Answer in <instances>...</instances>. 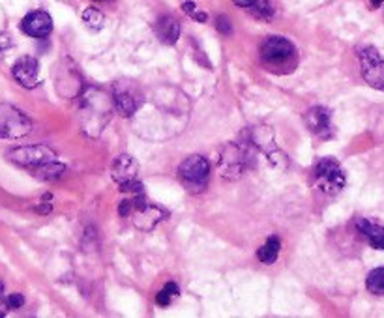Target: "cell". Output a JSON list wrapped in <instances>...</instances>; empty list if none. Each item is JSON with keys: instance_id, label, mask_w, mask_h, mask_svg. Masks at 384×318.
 <instances>
[{"instance_id": "1", "label": "cell", "mask_w": 384, "mask_h": 318, "mask_svg": "<svg viewBox=\"0 0 384 318\" xmlns=\"http://www.w3.org/2000/svg\"><path fill=\"white\" fill-rule=\"evenodd\" d=\"M111 116V99L109 96L98 90L90 89L83 98V127L84 133L96 137L103 131Z\"/></svg>"}, {"instance_id": "2", "label": "cell", "mask_w": 384, "mask_h": 318, "mask_svg": "<svg viewBox=\"0 0 384 318\" xmlns=\"http://www.w3.org/2000/svg\"><path fill=\"white\" fill-rule=\"evenodd\" d=\"M261 58L272 72H290L296 64V49L287 38H269L261 47Z\"/></svg>"}, {"instance_id": "3", "label": "cell", "mask_w": 384, "mask_h": 318, "mask_svg": "<svg viewBox=\"0 0 384 318\" xmlns=\"http://www.w3.org/2000/svg\"><path fill=\"white\" fill-rule=\"evenodd\" d=\"M313 180H315L317 188L327 195H337L347 182L341 165L334 157H322L321 161L317 163Z\"/></svg>"}, {"instance_id": "4", "label": "cell", "mask_w": 384, "mask_h": 318, "mask_svg": "<svg viewBox=\"0 0 384 318\" xmlns=\"http://www.w3.org/2000/svg\"><path fill=\"white\" fill-rule=\"evenodd\" d=\"M360 60V72L363 81L375 90L384 92V58L373 45H363L356 49Z\"/></svg>"}, {"instance_id": "5", "label": "cell", "mask_w": 384, "mask_h": 318, "mask_svg": "<svg viewBox=\"0 0 384 318\" xmlns=\"http://www.w3.org/2000/svg\"><path fill=\"white\" fill-rule=\"evenodd\" d=\"M179 174L190 193H201L208 183L210 165L203 156H190L179 167Z\"/></svg>"}, {"instance_id": "6", "label": "cell", "mask_w": 384, "mask_h": 318, "mask_svg": "<svg viewBox=\"0 0 384 318\" xmlns=\"http://www.w3.org/2000/svg\"><path fill=\"white\" fill-rule=\"evenodd\" d=\"M32 122L23 110L0 103V139H21L28 135Z\"/></svg>"}, {"instance_id": "7", "label": "cell", "mask_w": 384, "mask_h": 318, "mask_svg": "<svg viewBox=\"0 0 384 318\" xmlns=\"http://www.w3.org/2000/svg\"><path fill=\"white\" fill-rule=\"evenodd\" d=\"M6 157L11 163H16L19 167L38 169L45 165V163L57 161V152L53 148L45 147V144H30V147H19L13 148L6 154Z\"/></svg>"}, {"instance_id": "8", "label": "cell", "mask_w": 384, "mask_h": 318, "mask_svg": "<svg viewBox=\"0 0 384 318\" xmlns=\"http://www.w3.org/2000/svg\"><path fill=\"white\" fill-rule=\"evenodd\" d=\"M130 217H132L137 229L152 230L159 221H164L165 212L158 208L156 204L147 203L141 193L137 195V198H132V214H130Z\"/></svg>"}, {"instance_id": "9", "label": "cell", "mask_w": 384, "mask_h": 318, "mask_svg": "<svg viewBox=\"0 0 384 318\" xmlns=\"http://www.w3.org/2000/svg\"><path fill=\"white\" fill-rule=\"evenodd\" d=\"M142 105V96L133 84H116L115 96H113V107L120 116L135 115Z\"/></svg>"}, {"instance_id": "10", "label": "cell", "mask_w": 384, "mask_h": 318, "mask_svg": "<svg viewBox=\"0 0 384 318\" xmlns=\"http://www.w3.org/2000/svg\"><path fill=\"white\" fill-rule=\"evenodd\" d=\"M21 30L25 32L27 36L42 40V38H47L49 34H51V30H53V19H51L47 11H30V13L23 17Z\"/></svg>"}, {"instance_id": "11", "label": "cell", "mask_w": 384, "mask_h": 318, "mask_svg": "<svg viewBox=\"0 0 384 318\" xmlns=\"http://www.w3.org/2000/svg\"><path fill=\"white\" fill-rule=\"evenodd\" d=\"M305 127L319 139H330L334 133L332 127V115L327 107H313L304 115Z\"/></svg>"}, {"instance_id": "12", "label": "cell", "mask_w": 384, "mask_h": 318, "mask_svg": "<svg viewBox=\"0 0 384 318\" xmlns=\"http://www.w3.org/2000/svg\"><path fill=\"white\" fill-rule=\"evenodd\" d=\"M11 75L23 89H36L40 83V64L34 57H23L13 64Z\"/></svg>"}, {"instance_id": "13", "label": "cell", "mask_w": 384, "mask_h": 318, "mask_svg": "<svg viewBox=\"0 0 384 318\" xmlns=\"http://www.w3.org/2000/svg\"><path fill=\"white\" fill-rule=\"evenodd\" d=\"M246 167V156L237 144H229L220 157V172L229 180H235L244 172Z\"/></svg>"}, {"instance_id": "14", "label": "cell", "mask_w": 384, "mask_h": 318, "mask_svg": "<svg viewBox=\"0 0 384 318\" xmlns=\"http://www.w3.org/2000/svg\"><path fill=\"white\" fill-rule=\"evenodd\" d=\"M252 141L255 142V144L264 152V154H266V157H269L272 163L281 165V163L285 161L283 152L276 147L274 135H272L270 127H255V130L252 131Z\"/></svg>"}, {"instance_id": "15", "label": "cell", "mask_w": 384, "mask_h": 318, "mask_svg": "<svg viewBox=\"0 0 384 318\" xmlns=\"http://www.w3.org/2000/svg\"><path fill=\"white\" fill-rule=\"evenodd\" d=\"M139 165L135 161V157L128 156V154H122V156L115 157V161L111 165V176L115 180L118 186L120 183L132 182V180H137Z\"/></svg>"}, {"instance_id": "16", "label": "cell", "mask_w": 384, "mask_h": 318, "mask_svg": "<svg viewBox=\"0 0 384 318\" xmlns=\"http://www.w3.org/2000/svg\"><path fill=\"white\" fill-rule=\"evenodd\" d=\"M356 230L368 240V244L377 251H384V227L369 220H356Z\"/></svg>"}, {"instance_id": "17", "label": "cell", "mask_w": 384, "mask_h": 318, "mask_svg": "<svg viewBox=\"0 0 384 318\" xmlns=\"http://www.w3.org/2000/svg\"><path fill=\"white\" fill-rule=\"evenodd\" d=\"M154 30H156V36L159 38V42L173 45V43L179 42L180 38V23L174 17L164 16L159 17L158 23L154 25Z\"/></svg>"}, {"instance_id": "18", "label": "cell", "mask_w": 384, "mask_h": 318, "mask_svg": "<svg viewBox=\"0 0 384 318\" xmlns=\"http://www.w3.org/2000/svg\"><path fill=\"white\" fill-rule=\"evenodd\" d=\"M279 249H281V242H279L278 236H272L266 240V244L257 251V259L263 264H274L279 256Z\"/></svg>"}, {"instance_id": "19", "label": "cell", "mask_w": 384, "mask_h": 318, "mask_svg": "<svg viewBox=\"0 0 384 318\" xmlns=\"http://www.w3.org/2000/svg\"><path fill=\"white\" fill-rule=\"evenodd\" d=\"M66 172V167H64L62 163L58 161H51V163H45V165H42V167L34 169V174H36V178H40V180H45V182H53V180H57V178H60Z\"/></svg>"}, {"instance_id": "20", "label": "cell", "mask_w": 384, "mask_h": 318, "mask_svg": "<svg viewBox=\"0 0 384 318\" xmlns=\"http://www.w3.org/2000/svg\"><path fill=\"white\" fill-rule=\"evenodd\" d=\"M81 19H83L84 26L92 32L101 30L103 25H106V17H103V13L98 8H86V10H83Z\"/></svg>"}, {"instance_id": "21", "label": "cell", "mask_w": 384, "mask_h": 318, "mask_svg": "<svg viewBox=\"0 0 384 318\" xmlns=\"http://www.w3.org/2000/svg\"><path fill=\"white\" fill-rule=\"evenodd\" d=\"M366 287L375 296H384V268H375L368 273Z\"/></svg>"}, {"instance_id": "22", "label": "cell", "mask_w": 384, "mask_h": 318, "mask_svg": "<svg viewBox=\"0 0 384 318\" xmlns=\"http://www.w3.org/2000/svg\"><path fill=\"white\" fill-rule=\"evenodd\" d=\"M249 11H252L255 17H259V19H264V21H270L272 16H274L270 0H255V4L249 8Z\"/></svg>"}, {"instance_id": "23", "label": "cell", "mask_w": 384, "mask_h": 318, "mask_svg": "<svg viewBox=\"0 0 384 318\" xmlns=\"http://www.w3.org/2000/svg\"><path fill=\"white\" fill-rule=\"evenodd\" d=\"M182 10H184L186 16L191 17V19H195V21L206 23V19H208V16H206V11L199 10V8H197V4H195V2H190V0L182 4Z\"/></svg>"}, {"instance_id": "24", "label": "cell", "mask_w": 384, "mask_h": 318, "mask_svg": "<svg viewBox=\"0 0 384 318\" xmlns=\"http://www.w3.org/2000/svg\"><path fill=\"white\" fill-rule=\"evenodd\" d=\"M120 191H122V193L141 195L142 193V183L137 182V180H132V182L120 183Z\"/></svg>"}, {"instance_id": "25", "label": "cell", "mask_w": 384, "mask_h": 318, "mask_svg": "<svg viewBox=\"0 0 384 318\" xmlns=\"http://www.w3.org/2000/svg\"><path fill=\"white\" fill-rule=\"evenodd\" d=\"M6 305H8V309H21L25 305V297H23V294H10L6 297Z\"/></svg>"}, {"instance_id": "26", "label": "cell", "mask_w": 384, "mask_h": 318, "mask_svg": "<svg viewBox=\"0 0 384 318\" xmlns=\"http://www.w3.org/2000/svg\"><path fill=\"white\" fill-rule=\"evenodd\" d=\"M216 26H218V30H220L221 34H225V36L232 34V25H231V21H229V19H227L225 16L218 17Z\"/></svg>"}, {"instance_id": "27", "label": "cell", "mask_w": 384, "mask_h": 318, "mask_svg": "<svg viewBox=\"0 0 384 318\" xmlns=\"http://www.w3.org/2000/svg\"><path fill=\"white\" fill-rule=\"evenodd\" d=\"M171 294H167L165 290H162V293H158V296H156V303L158 305H162V307H167V305H171Z\"/></svg>"}, {"instance_id": "28", "label": "cell", "mask_w": 384, "mask_h": 318, "mask_svg": "<svg viewBox=\"0 0 384 318\" xmlns=\"http://www.w3.org/2000/svg\"><path fill=\"white\" fill-rule=\"evenodd\" d=\"M130 214H132V200H122L120 215L122 217H130Z\"/></svg>"}, {"instance_id": "29", "label": "cell", "mask_w": 384, "mask_h": 318, "mask_svg": "<svg viewBox=\"0 0 384 318\" xmlns=\"http://www.w3.org/2000/svg\"><path fill=\"white\" fill-rule=\"evenodd\" d=\"M164 290L167 294H171V296H179V294H180V288H179V285H176V283H167V285L164 287Z\"/></svg>"}, {"instance_id": "30", "label": "cell", "mask_w": 384, "mask_h": 318, "mask_svg": "<svg viewBox=\"0 0 384 318\" xmlns=\"http://www.w3.org/2000/svg\"><path fill=\"white\" fill-rule=\"evenodd\" d=\"M235 4L240 6V8H246V10H249L253 4H255V0H232Z\"/></svg>"}, {"instance_id": "31", "label": "cell", "mask_w": 384, "mask_h": 318, "mask_svg": "<svg viewBox=\"0 0 384 318\" xmlns=\"http://www.w3.org/2000/svg\"><path fill=\"white\" fill-rule=\"evenodd\" d=\"M38 214H49L51 212V204L49 203H40V206L36 208Z\"/></svg>"}, {"instance_id": "32", "label": "cell", "mask_w": 384, "mask_h": 318, "mask_svg": "<svg viewBox=\"0 0 384 318\" xmlns=\"http://www.w3.org/2000/svg\"><path fill=\"white\" fill-rule=\"evenodd\" d=\"M384 0H369V4H371V8H380L383 6Z\"/></svg>"}, {"instance_id": "33", "label": "cell", "mask_w": 384, "mask_h": 318, "mask_svg": "<svg viewBox=\"0 0 384 318\" xmlns=\"http://www.w3.org/2000/svg\"><path fill=\"white\" fill-rule=\"evenodd\" d=\"M6 309H8V305H6V303L2 302V300H0V318H2L6 314Z\"/></svg>"}, {"instance_id": "34", "label": "cell", "mask_w": 384, "mask_h": 318, "mask_svg": "<svg viewBox=\"0 0 384 318\" xmlns=\"http://www.w3.org/2000/svg\"><path fill=\"white\" fill-rule=\"evenodd\" d=\"M96 2H107V0H96Z\"/></svg>"}, {"instance_id": "35", "label": "cell", "mask_w": 384, "mask_h": 318, "mask_svg": "<svg viewBox=\"0 0 384 318\" xmlns=\"http://www.w3.org/2000/svg\"><path fill=\"white\" fill-rule=\"evenodd\" d=\"M0 293H2V283H0Z\"/></svg>"}]
</instances>
